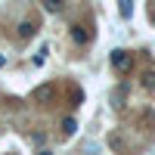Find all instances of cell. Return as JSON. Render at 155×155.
I'll list each match as a JSON object with an SVG mask.
<instances>
[{"instance_id": "cell-1", "label": "cell", "mask_w": 155, "mask_h": 155, "mask_svg": "<svg viewBox=\"0 0 155 155\" xmlns=\"http://www.w3.org/2000/svg\"><path fill=\"white\" fill-rule=\"evenodd\" d=\"M109 62H112V68L118 71V74H127V71L134 68V56H130V50H112Z\"/></svg>"}, {"instance_id": "cell-2", "label": "cell", "mask_w": 155, "mask_h": 155, "mask_svg": "<svg viewBox=\"0 0 155 155\" xmlns=\"http://www.w3.org/2000/svg\"><path fill=\"white\" fill-rule=\"evenodd\" d=\"M37 28H41V25H37L34 19H22V22H19V37H22V41H28V37L37 34Z\"/></svg>"}, {"instance_id": "cell-3", "label": "cell", "mask_w": 155, "mask_h": 155, "mask_svg": "<svg viewBox=\"0 0 155 155\" xmlns=\"http://www.w3.org/2000/svg\"><path fill=\"white\" fill-rule=\"evenodd\" d=\"M53 96H56V87H53V84H41V87L34 90V99H37V102H50Z\"/></svg>"}, {"instance_id": "cell-4", "label": "cell", "mask_w": 155, "mask_h": 155, "mask_svg": "<svg viewBox=\"0 0 155 155\" xmlns=\"http://www.w3.org/2000/svg\"><path fill=\"white\" fill-rule=\"evenodd\" d=\"M71 41H74L78 47H84V44L90 41V31L84 28V25H71Z\"/></svg>"}, {"instance_id": "cell-5", "label": "cell", "mask_w": 155, "mask_h": 155, "mask_svg": "<svg viewBox=\"0 0 155 155\" xmlns=\"http://www.w3.org/2000/svg\"><path fill=\"white\" fill-rule=\"evenodd\" d=\"M74 130H78V121H74V118H65V121H62V134H65V137H71Z\"/></svg>"}, {"instance_id": "cell-6", "label": "cell", "mask_w": 155, "mask_h": 155, "mask_svg": "<svg viewBox=\"0 0 155 155\" xmlns=\"http://www.w3.org/2000/svg\"><path fill=\"white\" fill-rule=\"evenodd\" d=\"M143 87H146V90H155V68H149V71L143 74Z\"/></svg>"}, {"instance_id": "cell-7", "label": "cell", "mask_w": 155, "mask_h": 155, "mask_svg": "<svg viewBox=\"0 0 155 155\" xmlns=\"http://www.w3.org/2000/svg\"><path fill=\"white\" fill-rule=\"evenodd\" d=\"M44 9H47V12H59V9H62V3H59V0H47Z\"/></svg>"}, {"instance_id": "cell-8", "label": "cell", "mask_w": 155, "mask_h": 155, "mask_svg": "<svg viewBox=\"0 0 155 155\" xmlns=\"http://www.w3.org/2000/svg\"><path fill=\"white\" fill-rule=\"evenodd\" d=\"M130 12H134V6H130V3H121V16H124V19H130Z\"/></svg>"}, {"instance_id": "cell-9", "label": "cell", "mask_w": 155, "mask_h": 155, "mask_svg": "<svg viewBox=\"0 0 155 155\" xmlns=\"http://www.w3.org/2000/svg\"><path fill=\"white\" fill-rule=\"evenodd\" d=\"M37 155H53V152H50V149H41V152H37Z\"/></svg>"}, {"instance_id": "cell-10", "label": "cell", "mask_w": 155, "mask_h": 155, "mask_svg": "<svg viewBox=\"0 0 155 155\" xmlns=\"http://www.w3.org/2000/svg\"><path fill=\"white\" fill-rule=\"evenodd\" d=\"M3 65H6V59H3V56H0V68H3Z\"/></svg>"}, {"instance_id": "cell-11", "label": "cell", "mask_w": 155, "mask_h": 155, "mask_svg": "<svg viewBox=\"0 0 155 155\" xmlns=\"http://www.w3.org/2000/svg\"><path fill=\"white\" fill-rule=\"evenodd\" d=\"M152 22H155V9H152Z\"/></svg>"}]
</instances>
